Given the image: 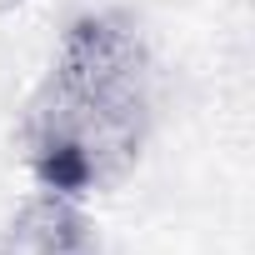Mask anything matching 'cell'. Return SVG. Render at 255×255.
Returning a JSON list of instances; mask_svg holds the SVG:
<instances>
[{
	"label": "cell",
	"mask_w": 255,
	"mask_h": 255,
	"mask_svg": "<svg viewBox=\"0 0 255 255\" xmlns=\"http://www.w3.org/2000/svg\"><path fill=\"white\" fill-rule=\"evenodd\" d=\"M155 125V65L125 10H90L65 25L35 85L20 150L40 190L85 200L135 170Z\"/></svg>",
	"instance_id": "1"
},
{
	"label": "cell",
	"mask_w": 255,
	"mask_h": 255,
	"mask_svg": "<svg viewBox=\"0 0 255 255\" xmlns=\"http://www.w3.org/2000/svg\"><path fill=\"white\" fill-rule=\"evenodd\" d=\"M0 255H105L85 200L35 190L0 230Z\"/></svg>",
	"instance_id": "2"
},
{
	"label": "cell",
	"mask_w": 255,
	"mask_h": 255,
	"mask_svg": "<svg viewBox=\"0 0 255 255\" xmlns=\"http://www.w3.org/2000/svg\"><path fill=\"white\" fill-rule=\"evenodd\" d=\"M0 5H10V0H0Z\"/></svg>",
	"instance_id": "3"
}]
</instances>
